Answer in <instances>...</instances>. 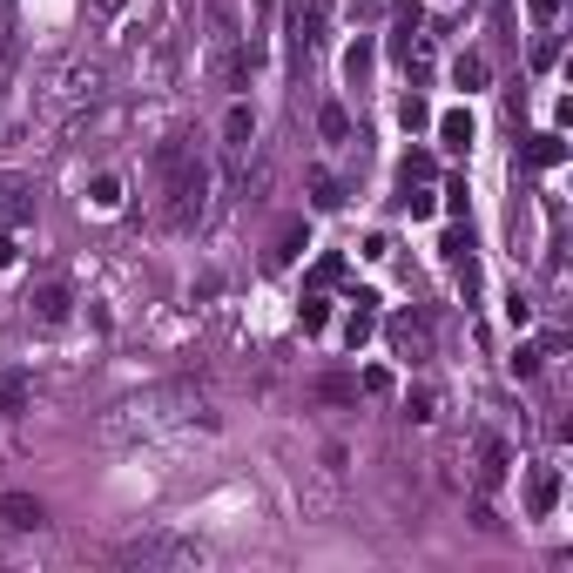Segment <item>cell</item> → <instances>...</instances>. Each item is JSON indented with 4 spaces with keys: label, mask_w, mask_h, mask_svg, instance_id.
<instances>
[{
    "label": "cell",
    "mask_w": 573,
    "mask_h": 573,
    "mask_svg": "<svg viewBox=\"0 0 573 573\" xmlns=\"http://www.w3.org/2000/svg\"><path fill=\"white\" fill-rule=\"evenodd\" d=\"M155 182H162V223L169 230H196L203 210H210V169L189 135H169L155 149Z\"/></svg>",
    "instance_id": "cell-1"
},
{
    "label": "cell",
    "mask_w": 573,
    "mask_h": 573,
    "mask_svg": "<svg viewBox=\"0 0 573 573\" xmlns=\"http://www.w3.org/2000/svg\"><path fill=\"white\" fill-rule=\"evenodd\" d=\"M121 560L129 567H196L203 553L189 540H169V533H142V540H121Z\"/></svg>",
    "instance_id": "cell-2"
},
{
    "label": "cell",
    "mask_w": 573,
    "mask_h": 573,
    "mask_svg": "<svg viewBox=\"0 0 573 573\" xmlns=\"http://www.w3.org/2000/svg\"><path fill=\"white\" fill-rule=\"evenodd\" d=\"M385 331H391V351H398V358H425V351H432V324L412 318V310H398Z\"/></svg>",
    "instance_id": "cell-3"
},
{
    "label": "cell",
    "mask_w": 573,
    "mask_h": 573,
    "mask_svg": "<svg viewBox=\"0 0 573 573\" xmlns=\"http://www.w3.org/2000/svg\"><path fill=\"white\" fill-rule=\"evenodd\" d=\"M553 506H560V465H533L526 473V513L547 519Z\"/></svg>",
    "instance_id": "cell-4"
},
{
    "label": "cell",
    "mask_w": 573,
    "mask_h": 573,
    "mask_svg": "<svg viewBox=\"0 0 573 573\" xmlns=\"http://www.w3.org/2000/svg\"><path fill=\"white\" fill-rule=\"evenodd\" d=\"M21 223H34V182L7 176L0 182V230H21Z\"/></svg>",
    "instance_id": "cell-5"
},
{
    "label": "cell",
    "mask_w": 573,
    "mask_h": 573,
    "mask_svg": "<svg viewBox=\"0 0 573 573\" xmlns=\"http://www.w3.org/2000/svg\"><path fill=\"white\" fill-rule=\"evenodd\" d=\"M256 142V115H250V101H230V115H223V155L230 162H243V149Z\"/></svg>",
    "instance_id": "cell-6"
},
{
    "label": "cell",
    "mask_w": 573,
    "mask_h": 573,
    "mask_svg": "<svg viewBox=\"0 0 573 573\" xmlns=\"http://www.w3.org/2000/svg\"><path fill=\"white\" fill-rule=\"evenodd\" d=\"M371 331H378V290H358V297H351V318H344V344L364 351Z\"/></svg>",
    "instance_id": "cell-7"
},
{
    "label": "cell",
    "mask_w": 573,
    "mask_h": 573,
    "mask_svg": "<svg viewBox=\"0 0 573 573\" xmlns=\"http://www.w3.org/2000/svg\"><path fill=\"white\" fill-rule=\"evenodd\" d=\"M27 310H34L41 324H61L68 310H75V290H68V284H34V290H27Z\"/></svg>",
    "instance_id": "cell-8"
},
{
    "label": "cell",
    "mask_w": 573,
    "mask_h": 573,
    "mask_svg": "<svg viewBox=\"0 0 573 573\" xmlns=\"http://www.w3.org/2000/svg\"><path fill=\"white\" fill-rule=\"evenodd\" d=\"M0 519H7L14 533H34L47 513H41V499H34V493H0Z\"/></svg>",
    "instance_id": "cell-9"
},
{
    "label": "cell",
    "mask_w": 573,
    "mask_h": 573,
    "mask_svg": "<svg viewBox=\"0 0 573 573\" xmlns=\"http://www.w3.org/2000/svg\"><path fill=\"white\" fill-rule=\"evenodd\" d=\"M432 129H439V142L445 149H473V109H445V115H432Z\"/></svg>",
    "instance_id": "cell-10"
},
{
    "label": "cell",
    "mask_w": 573,
    "mask_h": 573,
    "mask_svg": "<svg viewBox=\"0 0 573 573\" xmlns=\"http://www.w3.org/2000/svg\"><path fill=\"white\" fill-rule=\"evenodd\" d=\"M0 412H7V419L27 412V371H14V364H0Z\"/></svg>",
    "instance_id": "cell-11"
},
{
    "label": "cell",
    "mask_w": 573,
    "mask_h": 573,
    "mask_svg": "<svg viewBox=\"0 0 573 573\" xmlns=\"http://www.w3.org/2000/svg\"><path fill=\"white\" fill-rule=\"evenodd\" d=\"M304 250H310V230H304V223H284L276 243H270V264H297Z\"/></svg>",
    "instance_id": "cell-12"
},
{
    "label": "cell",
    "mask_w": 573,
    "mask_h": 573,
    "mask_svg": "<svg viewBox=\"0 0 573 573\" xmlns=\"http://www.w3.org/2000/svg\"><path fill=\"white\" fill-rule=\"evenodd\" d=\"M506 465H513V453H506L499 439H485V445H479V485H485V493L506 479Z\"/></svg>",
    "instance_id": "cell-13"
},
{
    "label": "cell",
    "mask_w": 573,
    "mask_h": 573,
    "mask_svg": "<svg viewBox=\"0 0 573 573\" xmlns=\"http://www.w3.org/2000/svg\"><path fill=\"white\" fill-rule=\"evenodd\" d=\"M526 162H533V169H553V162H567V142H560V129L533 135V142H526Z\"/></svg>",
    "instance_id": "cell-14"
},
{
    "label": "cell",
    "mask_w": 573,
    "mask_h": 573,
    "mask_svg": "<svg viewBox=\"0 0 573 573\" xmlns=\"http://www.w3.org/2000/svg\"><path fill=\"white\" fill-rule=\"evenodd\" d=\"M318 398H324V405H351V398H358V378H344V371L318 378Z\"/></svg>",
    "instance_id": "cell-15"
},
{
    "label": "cell",
    "mask_w": 573,
    "mask_h": 573,
    "mask_svg": "<svg viewBox=\"0 0 573 573\" xmlns=\"http://www.w3.org/2000/svg\"><path fill=\"white\" fill-rule=\"evenodd\" d=\"M371 55H378L371 41H351V47H344V81H364V75H371Z\"/></svg>",
    "instance_id": "cell-16"
},
{
    "label": "cell",
    "mask_w": 573,
    "mask_h": 573,
    "mask_svg": "<svg viewBox=\"0 0 573 573\" xmlns=\"http://www.w3.org/2000/svg\"><path fill=\"white\" fill-rule=\"evenodd\" d=\"M89 203H95V210H121V176H95L89 182Z\"/></svg>",
    "instance_id": "cell-17"
},
{
    "label": "cell",
    "mask_w": 573,
    "mask_h": 573,
    "mask_svg": "<svg viewBox=\"0 0 573 573\" xmlns=\"http://www.w3.org/2000/svg\"><path fill=\"white\" fill-rule=\"evenodd\" d=\"M318 129L331 135V142H344V135H351V115H344L338 101H324V109H318Z\"/></svg>",
    "instance_id": "cell-18"
},
{
    "label": "cell",
    "mask_w": 573,
    "mask_h": 573,
    "mask_svg": "<svg viewBox=\"0 0 573 573\" xmlns=\"http://www.w3.org/2000/svg\"><path fill=\"white\" fill-rule=\"evenodd\" d=\"M412 41H419V7H405V14H398V27H391V47H398V55H412Z\"/></svg>",
    "instance_id": "cell-19"
},
{
    "label": "cell",
    "mask_w": 573,
    "mask_h": 573,
    "mask_svg": "<svg viewBox=\"0 0 573 573\" xmlns=\"http://www.w3.org/2000/svg\"><path fill=\"white\" fill-rule=\"evenodd\" d=\"M398 121H405V129L419 135V129H432V109H425L419 95H405V101H398Z\"/></svg>",
    "instance_id": "cell-20"
},
{
    "label": "cell",
    "mask_w": 573,
    "mask_h": 573,
    "mask_svg": "<svg viewBox=\"0 0 573 573\" xmlns=\"http://www.w3.org/2000/svg\"><path fill=\"white\" fill-rule=\"evenodd\" d=\"M310 284H318V290L344 284V256H318V264H310Z\"/></svg>",
    "instance_id": "cell-21"
},
{
    "label": "cell",
    "mask_w": 573,
    "mask_h": 573,
    "mask_svg": "<svg viewBox=\"0 0 573 573\" xmlns=\"http://www.w3.org/2000/svg\"><path fill=\"white\" fill-rule=\"evenodd\" d=\"M453 75H459V89H465V95H473V89H485V61H479V55H459V68H453Z\"/></svg>",
    "instance_id": "cell-22"
},
{
    "label": "cell",
    "mask_w": 573,
    "mask_h": 573,
    "mask_svg": "<svg viewBox=\"0 0 573 573\" xmlns=\"http://www.w3.org/2000/svg\"><path fill=\"white\" fill-rule=\"evenodd\" d=\"M405 412H412V425H432V419H439V398H432V391H412Z\"/></svg>",
    "instance_id": "cell-23"
},
{
    "label": "cell",
    "mask_w": 573,
    "mask_h": 573,
    "mask_svg": "<svg viewBox=\"0 0 573 573\" xmlns=\"http://www.w3.org/2000/svg\"><path fill=\"white\" fill-rule=\"evenodd\" d=\"M310 196H318V210H338V203H344V189H338V182L318 169V176H310Z\"/></svg>",
    "instance_id": "cell-24"
},
{
    "label": "cell",
    "mask_w": 573,
    "mask_h": 573,
    "mask_svg": "<svg viewBox=\"0 0 573 573\" xmlns=\"http://www.w3.org/2000/svg\"><path fill=\"white\" fill-rule=\"evenodd\" d=\"M297 318H304V331L318 338L324 324H331V304H324V297H304V310H297Z\"/></svg>",
    "instance_id": "cell-25"
},
{
    "label": "cell",
    "mask_w": 573,
    "mask_h": 573,
    "mask_svg": "<svg viewBox=\"0 0 573 573\" xmlns=\"http://www.w3.org/2000/svg\"><path fill=\"white\" fill-rule=\"evenodd\" d=\"M432 176H439V162H432L425 149H412L405 155V182H432Z\"/></svg>",
    "instance_id": "cell-26"
},
{
    "label": "cell",
    "mask_w": 573,
    "mask_h": 573,
    "mask_svg": "<svg viewBox=\"0 0 573 573\" xmlns=\"http://www.w3.org/2000/svg\"><path fill=\"white\" fill-rule=\"evenodd\" d=\"M540 358H547V351H533V344H519V351H513V378H540Z\"/></svg>",
    "instance_id": "cell-27"
},
{
    "label": "cell",
    "mask_w": 573,
    "mask_h": 573,
    "mask_svg": "<svg viewBox=\"0 0 573 573\" xmlns=\"http://www.w3.org/2000/svg\"><path fill=\"white\" fill-rule=\"evenodd\" d=\"M405 210H412V216H432V210H439V196H432V189H412V182H405Z\"/></svg>",
    "instance_id": "cell-28"
},
{
    "label": "cell",
    "mask_w": 573,
    "mask_h": 573,
    "mask_svg": "<svg viewBox=\"0 0 573 573\" xmlns=\"http://www.w3.org/2000/svg\"><path fill=\"white\" fill-rule=\"evenodd\" d=\"M526 14H533V27H553L560 21V0H526Z\"/></svg>",
    "instance_id": "cell-29"
},
{
    "label": "cell",
    "mask_w": 573,
    "mask_h": 573,
    "mask_svg": "<svg viewBox=\"0 0 573 573\" xmlns=\"http://www.w3.org/2000/svg\"><path fill=\"white\" fill-rule=\"evenodd\" d=\"M560 61V41H533V68H553Z\"/></svg>",
    "instance_id": "cell-30"
},
{
    "label": "cell",
    "mask_w": 573,
    "mask_h": 573,
    "mask_svg": "<svg viewBox=\"0 0 573 573\" xmlns=\"http://www.w3.org/2000/svg\"><path fill=\"white\" fill-rule=\"evenodd\" d=\"M364 391H371V398H391V371H364Z\"/></svg>",
    "instance_id": "cell-31"
},
{
    "label": "cell",
    "mask_w": 573,
    "mask_h": 573,
    "mask_svg": "<svg viewBox=\"0 0 573 573\" xmlns=\"http://www.w3.org/2000/svg\"><path fill=\"white\" fill-rule=\"evenodd\" d=\"M445 210H453V216H465V182H459V176L445 182Z\"/></svg>",
    "instance_id": "cell-32"
},
{
    "label": "cell",
    "mask_w": 573,
    "mask_h": 573,
    "mask_svg": "<svg viewBox=\"0 0 573 573\" xmlns=\"http://www.w3.org/2000/svg\"><path fill=\"white\" fill-rule=\"evenodd\" d=\"M14 256H21V243H14V230H0V270H14Z\"/></svg>",
    "instance_id": "cell-33"
}]
</instances>
